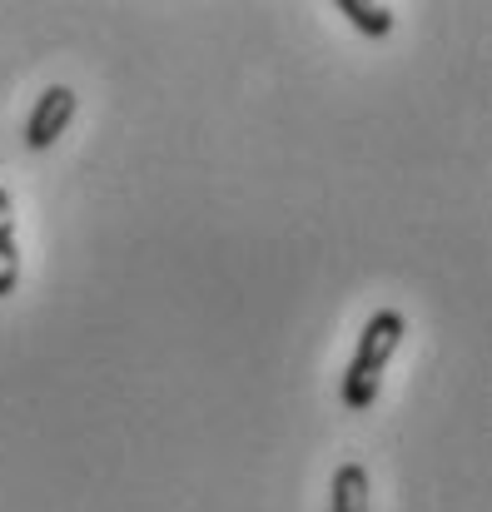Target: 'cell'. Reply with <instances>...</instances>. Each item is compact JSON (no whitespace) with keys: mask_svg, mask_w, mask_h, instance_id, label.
I'll return each instance as SVG.
<instances>
[{"mask_svg":"<svg viewBox=\"0 0 492 512\" xmlns=\"http://www.w3.org/2000/svg\"><path fill=\"white\" fill-rule=\"evenodd\" d=\"M333 512H368V468L363 463H343L333 473V498H328Z\"/></svg>","mask_w":492,"mask_h":512,"instance_id":"3957f363","label":"cell"},{"mask_svg":"<svg viewBox=\"0 0 492 512\" xmlns=\"http://www.w3.org/2000/svg\"><path fill=\"white\" fill-rule=\"evenodd\" d=\"M408 334V319L398 309H378L363 334H358V348H353V363L343 373V408L348 413H368L378 403V383H383V368L388 358L398 353V343Z\"/></svg>","mask_w":492,"mask_h":512,"instance_id":"6da1fadb","label":"cell"},{"mask_svg":"<svg viewBox=\"0 0 492 512\" xmlns=\"http://www.w3.org/2000/svg\"><path fill=\"white\" fill-rule=\"evenodd\" d=\"M75 90L70 85H50L40 100H35V110H30V120H25V145L30 150H50L60 135H65V125L75 120Z\"/></svg>","mask_w":492,"mask_h":512,"instance_id":"7a4b0ae2","label":"cell"},{"mask_svg":"<svg viewBox=\"0 0 492 512\" xmlns=\"http://www.w3.org/2000/svg\"><path fill=\"white\" fill-rule=\"evenodd\" d=\"M15 284H20V254H15V234H5L0 239V299L15 294Z\"/></svg>","mask_w":492,"mask_h":512,"instance_id":"5b68a950","label":"cell"},{"mask_svg":"<svg viewBox=\"0 0 492 512\" xmlns=\"http://www.w3.org/2000/svg\"><path fill=\"white\" fill-rule=\"evenodd\" d=\"M338 10L353 20V30H363V35H373V40H383L388 30H393V10L388 5H363V0H338Z\"/></svg>","mask_w":492,"mask_h":512,"instance_id":"277c9868","label":"cell"},{"mask_svg":"<svg viewBox=\"0 0 492 512\" xmlns=\"http://www.w3.org/2000/svg\"><path fill=\"white\" fill-rule=\"evenodd\" d=\"M5 234H15V209H10V194L0 189V239Z\"/></svg>","mask_w":492,"mask_h":512,"instance_id":"8992f818","label":"cell"}]
</instances>
